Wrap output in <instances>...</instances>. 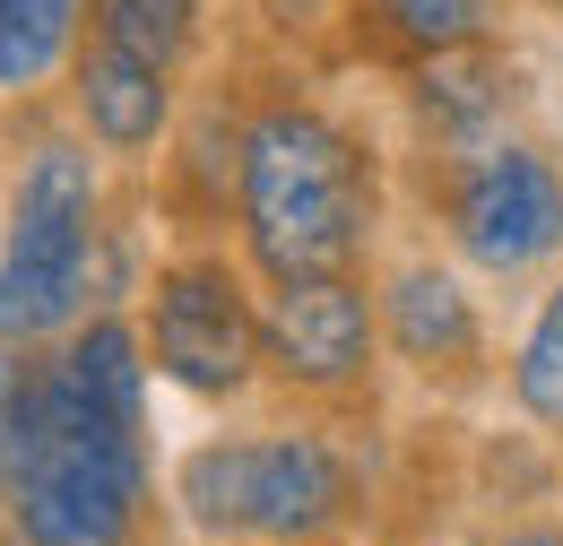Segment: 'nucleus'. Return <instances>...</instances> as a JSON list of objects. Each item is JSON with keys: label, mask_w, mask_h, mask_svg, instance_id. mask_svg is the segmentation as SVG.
Segmentation results:
<instances>
[{"label": "nucleus", "mask_w": 563, "mask_h": 546, "mask_svg": "<svg viewBox=\"0 0 563 546\" xmlns=\"http://www.w3.org/2000/svg\"><path fill=\"white\" fill-rule=\"evenodd\" d=\"M113 165L53 113H35V131L18 139L9 183H0V339L9 347H53L87 313L96 286V243L113 226Z\"/></svg>", "instance_id": "nucleus-4"}, {"label": "nucleus", "mask_w": 563, "mask_h": 546, "mask_svg": "<svg viewBox=\"0 0 563 546\" xmlns=\"http://www.w3.org/2000/svg\"><path fill=\"white\" fill-rule=\"evenodd\" d=\"M53 105L113 174H156V156L174 148L183 113H191V69H165L131 44L78 35L70 69L53 78Z\"/></svg>", "instance_id": "nucleus-9"}, {"label": "nucleus", "mask_w": 563, "mask_h": 546, "mask_svg": "<svg viewBox=\"0 0 563 546\" xmlns=\"http://www.w3.org/2000/svg\"><path fill=\"white\" fill-rule=\"evenodd\" d=\"M18 382H26V347L0 339V434H9V408H18Z\"/></svg>", "instance_id": "nucleus-16"}, {"label": "nucleus", "mask_w": 563, "mask_h": 546, "mask_svg": "<svg viewBox=\"0 0 563 546\" xmlns=\"http://www.w3.org/2000/svg\"><path fill=\"white\" fill-rule=\"evenodd\" d=\"M140 339L147 364L191 408H252L269 391L261 364V277L225 234H183L156 252L140 286Z\"/></svg>", "instance_id": "nucleus-6"}, {"label": "nucleus", "mask_w": 563, "mask_h": 546, "mask_svg": "<svg viewBox=\"0 0 563 546\" xmlns=\"http://www.w3.org/2000/svg\"><path fill=\"white\" fill-rule=\"evenodd\" d=\"M234 148H243V96H191L174 148L156 156V208L183 234L234 226Z\"/></svg>", "instance_id": "nucleus-12"}, {"label": "nucleus", "mask_w": 563, "mask_h": 546, "mask_svg": "<svg viewBox=\"0 0 563 546\" xmlns=\"http://www.w3.org/2000/svg\"><path fill=\"white\" fill-rule=\"evenodd\" d=\"M529 9H538V18H555V26H563V0H529Z\"/></svg>", "instance_id": "nucleus-18"}, {"label": "nucleus", "mask_w": 563, "mask_h": 546, "mask_svg": "<svg viewBox=\"0 0 563 546\" xmlns=\"http://www.w3.org/2000/svg\"><path fill=\"white\" fill-rule=\"evenodd\" d=\"M165 538L147 408L87 391L53 347L26 356L0 434V546H147Z\"/></svg>", "instance_id": "nucleus-2"}, {"label": "nucleus", "mask_w": 563, "mask_h": 546, "mask_svg": "<svg viewBox=\"0 0 563 546\" xmlns=\"http://www.w3.org/2000/svg\"><path fill=\"white\" fill-rule=\"evenodd\" d=\"M399 174L382 131L321 87H261L243 96L234 148V252L261 286L295 277H373L390 252Z\"/></svg>", "instance_id": "nucleus-1"}, {"label": "nucleus", "mask_w": 563, "mask_h": 546, "mask_svg": "<svg viewBox=\"0 0 563 546\" xmlns=\"http://www.w3.org/2000/svg\"><path fill=\"white\" fill-rule=\"evenodd\" d=\"M529 0H330L339 18V53L355 69H399L433 62V53H468V44H503L520 26Z\"/></svg>", "instance_id": "nucleus-11"}, {"label": "nucleus", "mask_w": 563, "mask_h": 546, "mask_svg": "<svg viewBox=\"0 0 563 546\" xmlns=\"http://www.w3.org/2000/svg\"><path fill=\"white\" fill-rule=\"evenodd\" d=\"M486 277H468L442 243H408L373 261V313H382V356L390 373L424 400H477L503 382V347L494 313L477 295Z\"/></svg>", "instance_id": "nucleus-7"}, {"label": "nucleus", "mask_w": 563, "mask_h": 546, "mask_svg": "<svg viewBox=\"0 0 563 546\" xmlns=\"http://www.w3.org/2000/svg\"><path fill=\"white\" fill-rule=\"evenodd\" d=\"M278 546H355V538H278Z\"/></svg>", "instance_id": "nucleus-17"}, {"label": "nucleus", "mask_w": 563, "mask_h": 546, "mask_svg": "<svg viewBox=\"0 0 563 546\" xmlns=\"http://www.w3.org/2000/svg\"><path fill=\"white\" fill-rule=\"evenodd\" d=\"M147 546H165V538H147Z\"/></svg>", "instance_id": "nucleus-19"}, {"label": "nucleus", "mask_w": 563, "mask_h": 546, "mask_svg": "<svg viewBox=\"0 0 563 546\" xmlns=\"http://www.w3.org/2000/svg\"><path fill=\"white\" fill-rule=\"evenodd\" d=\"M390 105H399L408 156H451L494 131H520L538 113V78L520 62V44L503 35V44H468V53H433V62L399 69Z\"/></svg>", "instance_id": "nucleus-10"}, {"label": "nucleus", "mask_w": 563, "mask_h": 546, "mask_svg": "<svg viewBox=\"0 0 563 546\" xmlns=\"http://www.w3.org/2000/svg\"><path fill=\"white\" fill-rule=\"evenodd\" d=\"M503 400H511V416H520L529 434L563 443V270L538 286L520 339L503 347Z\"/></svg>", "instance_id": "nucleus-13"}, {"label": "nucleus", "mask_w": 563, "mask_h": 546, "mask_svg": "<svg viewBox=\"0 0 563 546\" xmlns=\"http://www.w3.org/2000/svg\"><path fill=\"white\" fill-rule=\"evenodd\" d=\"M165 521L191 546H278V538H355L373 521V469L347 416L286 408L269 425H217L174 451Z\"/></svg>", "instance_id": "nucleus-3"}, {"label": "nucleus", "mask_w": 563, "mask_h": 546, "mask_svg": "<svg viewBox=\"0 0 563 546\" xmlns=\"http://www.w3.org/2000/svg\"><path fill=\"white\" fill-rule=\"evenodd\" d=\"M468 546H563V512H547V503H529V512H494Z\"/></svg>", "instance_id": "nucleus-15"}, {"label": "nucleus", "mask_w": 563, "mask_h": 546, "mask_svg": "<svg viewBox=\"0 0 563 546\" xmlns=\"http://www.w3.org/2000/svg\"><path fill=\"white\" fill-rule=\"evenodd\" d=\"M261 364L286 408L321 416H364L382 400V313H373V277H295L261 286Z\"/></svg>", "instance_id": "nucleus-8"}, {"label": "nucleus", "mask_w": 563, "mask_h": 546, "mask_svg": "<svg viewBox=\"0 0 563 546\" xmlns=\"http://www.w3.org/2000/svg\"><path fill=\"white\" fill-rule=\"evenodd\" d=\"M87 35L131 44L165 69H200L217 35V0H87Z\"/></svg>", "instance_id": "nucleus-14"}, {"label": "nucleus", "mask_w": 563, "mask_h": 546, "mask_svg": "<svg viewBox=\"0 0 563 546\" xmlns=\"http://www.w3.org/2000/svg\"><path fill=\"white\" fill-rule=\"evenodd\" d=\"M417 208L433 243L486 286H529L563 270V139L538 122L494 131L451 156H417Z\"/></svg>", "instance_id": "nucleus-5"}]
</instances>
